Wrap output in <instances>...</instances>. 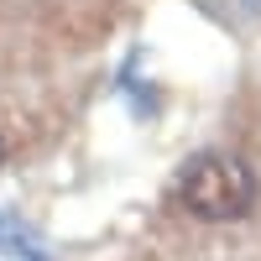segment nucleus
Wrapping results in <instances>:
<instances>
[{
  "label": "nucleus",
  "instance_id": "obj_1",
  "mask_svg": "<svg viewBox=\"0 0 261 261\" xmlns=\"http://www.w3.org/2000/svg\"><path fill=\"white\" fill-rule=\"evenodd\" d=\"M172 199H178V209H188L193 220H209V225L246 220L256 204V172L235 151H220V146L193 151L172 178Z\"/></svg>",
  "mask_w": 261,
  "mask_h": 261
},
{
  "label": "nucleus",
  "instance_id": "obj_2",
  "mask_svg": "<svg viewBox=\"0 0 261 261\" xmlns=\"http://www.w3.org/2000/svg\"><path fill=\"white\" fill-rule=\"evenodd\" d=\"M0 261H53V251L27 220L0 214Z\"/></svg>",
  "mask_w": 261,
  "mask_h": 261
},
{
  "label": "nucleus",
  "instance_id": "obj_3",
  "mask_svg": "<svg viewBox=\"0 0 261 261\" xmlns=\"http://www.w3.org/2000/svg\"><path fill=\"white\" fill-rule=\"evenodd\" d=\"M246 11H251V16H261V0H246Z\"/></svg>",
  "mask_w": 261,
  "mask_h": 261
},
{
  "label": "nucleus",
  "instance_id": "obj_4",
  "mask_svg": "<svg viewBox=\"0 0 261 261\" xmlns=\"http://www.w3.org/2000/svg\"><path fill=\"white\" fill-rule=\"evenodd\" d=\"M0 162H6V136H0Z\"/></svg>",
  "mask_w": 261,
  "mask_h": 261
}]
</instances>
